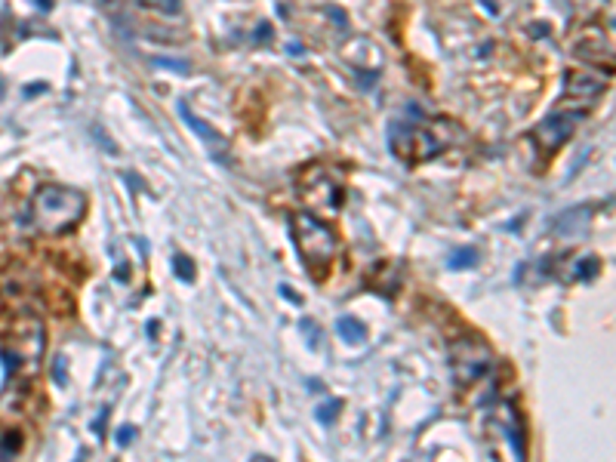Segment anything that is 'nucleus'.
I'll use <instances>...</instances> for the list:
<instances>
[{
	"label": "nucleus",
	"instance_id": "12",
	"mask_svg": "<svg viewBox=\"0 0 616 462\" xmlns=\"http://www.w3.org/2000/svg\"><path fill=\"white\" fill-rule=\"evenodd\" d=\"M598 272H601V262L595 259V256H586V259L576 262V266H573V277H576V281H592V277L598 275Z\"/></svg>",
	"mask_w": 616,
	"mask_h": 462
},
{
	"label": "nucleus",
	"instance_id": "10",
	"mask_svg": "<svg viewBox=\"0 0 616 462\" xmlns=\"http://www.w3.org/2000/svg\"><path fill=\"white\" fill-rule=\"evenodd\" d=\"M336 330H339V336L349 342V346H358V342H364V336H367L364 323H360L358 318H339Z\"/></svg>",
	"mask_w": 616,
	"mask_h": 462
},
{
	"label": "nucleus",
	"instance_id": "5",
	"mask_svg": "<svg viewBox=\"0 0 616 462\" xmlns=\"http://www.w3.org/2000/svg\"><path fill=\"white\" fill-rule=\"evenodd\" d=\"M43 346H47V336H43V323L37 318H25L16 327V336H12V348H0V358H4L6 370L16 373L19 367L35 370L43 358Z\"/></svg>",
	"mask_w": 616,
	"mask_h": 462
},
{
	"label": "nucleus",
	"instance_id": "9",
	"mask_svg": "<svg viewBox=\"0 0 616 462\" xmlns=\"http://www.w3.org/2000/svg\"><path fill=\"white\" fill-rule=\"evenodd\" d=\"M179 111H182V121H186L188 123V127H192L194 130V133H201V136H204V142H207V148L209 151H213V155L216 157H219V163H222V167H228V145H225V139H222L219 133H216V130L213 127H207V123L204 121H198V117H194L192 115V111H188L186 108V105H179Z\"/></svg>",
	"mask_w": 616,
	"mask_h": 462
},
{
	"label": "nucleus",
	"instance_id": "6",
	"mask_svg": "<svg viewBox=\"0 0 616 462\" xmlns=\"http://www.w3.org/2000/svg\"><path fill=\"white\" fill-rule=\"evenodd\" d=\"M582 121V111L580 108H570V105H558V108L552 111L549 117H542L540 123L533 127V145L536 151H540V157L546 161V157H552L555 151L561 148V145L567 142L570 136H573L576 123Z\"/></svg>",
	"mask_w": 616,
	"mask_h": 462
},
{
	"label": "nucleus",
	"instance_id": "14",
	"mask_svg": "<svg viewBox=\"0 0 616 462\" xmlns=\"http://www.w3.org/2000/svg\"><path fill=\"white\" fill-rule=\"evenodd\" d=\"M339 407H343V401H327V404H320L318 410H314V419H318L320 426H330L339 416Z\"/></svg>",
	"mask_w": 616,
	"mask_h": 462
},
{
	"label": "nucleus",
	"instance_id": "11",
	"mask_svg": "<svg viewBox=\"0 0 616 462\" xmlns=\"http://www.w3.org/2000/svg\"><path fill=\"white\" fill-rule=\"evenodd\" d=\"M22 450V438L19 432H0V459H10Z\"/></svg>",
	"mask_w": 616,
	"mask_h": 462
},
{
	"label": "nucleus",
	"instance_id": "18",
	"mask_svg": "<svg viewBox=\"0 0 616 462\" xmlns=\"http://www.w3.org/2000/svg\"><path fill=\"white\" fill-rule=\"evenodd\" d=\"M41 4V10H50V0H37Z\"/></svg>",
	"mask_w": 616,
	"mask_h": 462
},
{
	"label": "nucleus",
	"instance_id": "8",
	"mask_svg": "<svg viewBox=\"0 0 616 462\" xmlns=\"http://www.w3.org/2000/svg\"><path fill=\"white\" fill-rule=\"evenodd\" d=\"M303 195L308 197L312 207L336 210L339 203H343V182H339V176H333L327 167H312L305 173Z\"/></svg>",
	"mask_w": 616,
	"mask_h": 462
},
{
	"label": "nucleus",
	"instance_id": "7",
	"mask_svg": "<svg viewBox=\"0 0 616 462\" xmlns=\"http://www.w3.org/2000/svg\"><path fill=\"white\" fill-rule=\"evenodd\" d=\"M604 90H607V81L601 75H592V71H586V68H570L565 75V99H561V105L586 111L598 102Z\"/></svg>",
	"mask_w": 616,
	"mask_h": 462
},
{
	"label": "nucleus",
	"instance_id": "16",
	"mask_svg": "<svg viewBox=\"0 0 616 462\" xmlns=\"http://www.w3.org/2000/svg\"><path fill=\"white\" fill-rule=\"evenodd\" d=\"M146 6H154V10H163V12H179L182 4L179 0H142Z\"/></svg>",
	"mask_w": 616,
	"mask_h": 462
},
{
	"label": "nucleus",
	"instance_id": "4",
	"mask_svg": "<svg viewBox=\"0 0 616 462\" xmlns=\"http://www.w3.org/2000/svg\"><path fill=\"white\" fill-rule=\"evenodd\" d=\"M450 370L460 386H475V382L487 379L494 370V352L487 348V342L462 336L450 346Z\"/></svg>",
	"mask_w": 616,
	"mask_h": 462
},
{
	"label": "nucleus",
	"instance_id": "2",
	"mask_svg": "<svg viewBox=\"0 0 616 462\" xmlns=\"http://www.w3.org/2000/svg\"><path fill=\"white\" fill-rule=\"evenodd\" d=\"M83 213H87V195L68 185H43L31 201V219L37 231L50 237L75 231L81 226Z\"/></svg>",
	"mask_w": 616,
	"mask_h": 462
},
{
	"label": "nucleus",
	"instance_id": "1",
	"mask_svg": "<svg viewBox=\"0 0 616 462\" xmlns=\"http://www.w3.org/2000/svg\"><path fill=\"white\" fill-rule=\"evenodd\" d=\"M460 136V127L450 121H425L413 115L410 121H395L389 127V148L395 157L407 163H425L441 157Z\"/></svg>",
	"mask_w": 616,
	"mask_h": 462
},
{
	"label": "nucleus",
	"instance_id": "17",
	"mask_svg": "<svg viewBox=\"0 0 616 462\" xmlns=\"http://www.w3.org/2000/svg\"><path fill=\"white\" fill-rule=\"evenodd\" d=\"M115 438H117V444H121V447H127L130 441L136 438V428H133V426H121V428H117Z\"/></svg>",
	"mask_w": 616,
	"mask_h": 462
},
{
	"label": "nucleus",
	"instance_id": "15",
	"mask_svg": "<svg viewBox=\"0 0 616 462\" xmlns=\"http://www.w3.org/2000/svg\"><path fill=\"white\" fill-rule=\"evenodd\" d=\"M173 272L179 281H194V266H192V259L188 256H173Z\"/></svg>",
	"mask_w": 616,
	"mask_h": 462
},
{
	"label": "nucleus",
	"instance_id": "13",
	"mask_svg": "<svg viewBox=\"0 0 616 462\" xmlns=\"http://www.w3.org/2000/svg\"><path fill=\"white\" fill-rule=\"evenodd\" d=\"M475 262H478V250L475 247H462V250H456V253L450 256V268H456V272L471 268Z\"/></svg>",
	"mask_w": 616,
	"mask_h": 462
},
{
	"label": "nucleus",
	"instance_id": "3",
	"mask_svg": "<svg viewBox=\"0 0 616 462\" xmlns=\"http://www.w3.org/2000/svg\"><path fill=\"white\" fill-rule=\"evenodd\" d=\"M290 237L296 243L299 256L305 259V268L318 281H324L336 256V231L318 219L314 213H293L290 216Z\"/></svg>",
	"mask_w": 616,
	"mask_h": 462
}]
</instances>
